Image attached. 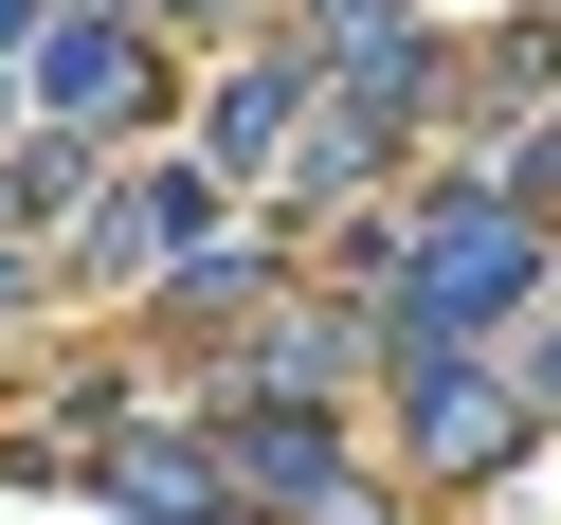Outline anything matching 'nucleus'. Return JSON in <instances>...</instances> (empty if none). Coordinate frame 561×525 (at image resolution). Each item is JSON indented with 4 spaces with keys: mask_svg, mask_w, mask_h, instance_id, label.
<instances>
[{
    "mask_svg": "<svg viewBox=\"0 0 561 525\" xmlns=\"http://www.w3.org/2000/svg\"><path fill=\"white\" fill-rule=\"evenodd\" d=\"M416 453H435V471H489V453H507V399H489L471 344H416Z\"/></svg>",
    "mask_w": 561,
    "mask_h": 525,
    "instance_id": "obj_1",
    "label": "nucleus"
},
{
    "mask_svg": "<svg viewBox=\"0 0 561 525\" xmlns=\"http://www.w3.org/2000/svg\"><path fill=\"white\" fill-rule=\"evenodd\" d=\"M127 73H146V55H127L110 19H73V37L37 55V91H55V110H73V127H110V110H127Z\"/></svg>",
    "mask_w": 561,
    "mask_h": 525,
    "instance_id": "obj_2",
    "label": "nucleus"
}]
</instances>
